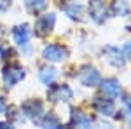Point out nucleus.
Wrapping results in <instances>:
<instances>
[{"label": "nucleus", "instance_id": "1", "mask_svg": "<svg viewBox=\"0 0 131 129\" xmlns=\"http://www.w3.org/2000/svg\"><path fill=\"white\" fill-rule=\"evenodd\" d=\"M77 79H79V82L84 87H94V86L100 84L101 77H100V72L96 68H93V66H82Z\"/></svg>", "mask_w": 131, "mask_h": 129}, {"label": "nucleus", "instance_id": "2", "mask_svg": "<svg viewBox=\"0 0 131 129\" xmlns=\"http://www.w3.org/2000/svg\"><path fill=\"white\" fill-rule=\"evenodd\" d=\"M23 79H25V70L21 66H18V65H7L4 68V82H5V86L14 87Z\"/></svg>", "mask_w": 131, "mask_h": 129}, {"label": "nucleus", "instance_id": "3", "mask_svg": "<svg viewBox=\"0 0 131 129\" xmlns=\"http://www.w3.org/2000/svg\"><path fill=\"white\" fill-rule=\"evenodd\" d=\"M73 96V91L67 86V84H61V86H52L47 91V98L51 101H70Z\"/></svg>", "mask_w": 131, "mask_h": 129}, {"label": "nucleus", "instance_id": "4", "mask_svg": "<svg viewBox=\"0 0 131 129\" xmlns=\"http://www.w3.org/2000/svg\"><path fill=\"white\" fill-rule=\"evenodd\" d=\"M21 110H23V113H25L28 119L37 120L42 113H44V103L39 101V99H28V101L23 103Z\"/></svg>", "mask_w": 131, "mask_h": 129}, {"label": "nucleus", "instance_id": "5", "mask_svg": "<svg viewBox=\"0 0 131 129\" xmlns=\"http://www.w3.org/2000/svg\"><path fill=\"white\" fill-rule=\"evenodd\" d=\"M44 58L47 61H52V63H60L67 58V49L58 44H49L44 47Z\"/></svg>", "mask_w": 131, "mask_h": 129}, {"label": "nucleus", "instance_id": "6", "mask_svg": "<svg viewBox=\"0 0 131 129\" xmlns=\"http://www.w3.org/2000/svg\"><path fill=\"white\" fill-rule=\"evenodd\" d=\"M89 14L96 23H103V21L107 19V5H105V0H91Z\"/></svg>", "mask_w": 131, "mask_h": 129}, {"label": "nucleus", "instance_id": "7", "mask_svg": "<svg viewBox=\"0 0 131 129\" xmlns=\"http://www.w3.org/2000/svg\"><path fill=\"white\" fill-rule=\"evenodd\" d=\"M54 23H56V16L54 14H44L35 23V31L39 35H46V33H49L54 28Z\"/></svg>", "mask_w": 131, "mask_h": 129}, {"label": "nucleus", "instance_id": "8", "mask_svg": "<svg viewBox=\"0 0 131 129\" xmlns=\"http://www.w3.org/2000/svg\"><path fill=\"white\" fill-rule=\"evenodd\" d=\"M12 37H14V42L19 45V47H25L28 45L30 42V37H31V30L28 25H21V26H16L14 31H12Z\"/></svg>", "mask_w": 131, "mask_h": 129}, {"label": "nucleus", "instance_id": "9", "mask_svg": "<svg viewBox=\"0 0 131 129\" xmlns=\"http://www.w3.org/2000/svg\"><path fill=\"white\" fill-rule=\"evenodd\" d=\"M93 108H94L96 113H100V115L110 117L112 113H114V101L112 99H105V98H94Z\"/></svg>", "mask_w": 131, "mask_h": 129}, {"label": "nucleus", "instance_id": "10", "mask_svg": "<svg viewBox=\"0 0 131 129\" xmlns=\"http://www.w3.org/2000/svg\"><path fill=\"white\" fill-rule=\"evenodd\" d=\"M101 91H103L107 96H110V98H119L122 94L121 84H119V80H115V79L103 80V82H101Z\"/></svg>", "mask_w": 131, "mask_h": 129}, {"label": "nucleus", "instance_id": "11", "mask_svg": "<svg viewBox=\"0 0 131 129\" xmlns=\"http://www.w3.org/2000/svg\"><path fill=\"white\" fill-rule=\"evenodd\" d=\"M70 126H77V127H89V126H91V117H88L86 113H82L81 110H72Z\"/></svg>", "mask_w": 131, "mask_h": 129}, {"label": "nucleus", "instance_id": "12", "mask_svg": "<svg viewBox=\"0 0 131 129\" xmlns=\"http://www.w3.org/2000/svg\"><path fill=\"white\" fill-rule=\"evenodd\" d=\"M56 75H58V72L54 68H49V66H46V68L40 70V73H39V79H40L42 84H46V86H51L54 79H56Z\"/></svg>", "mask_w": 131, "mask_h": 129}, {"label": "nucleus", "instance_id": "13", "mask_svg": "<svg viewBox=\"0 0 131 129\" xmlns=\"http://www.w3.org/2000/svg\"><path fill=\"white\" fill-rule=\"evenodd\" d=\"M105 52L110 56L108 61H110L114 66H122V65H124V58H122V52L119 49H115V47H107Z\"/></svg>", "mask_w": 131, "mask_h": 129}, {"label": "nucleus", "instance_id": "14", "mask_svg": "<svg viewBox=\"0 0 131 129\" xmlns=\"http://www.w3.org/2000/svg\"><path fill=\"white\" fill-rule=\"evenodd\" d=\"M25 7L31 14H37V12H40L47 7V0H25Z\"/></svg>", "mask_w": 131, "mask_h": 129}, {"label": "nucleus", "instance_id": "15", "mask_svg": "<svg viewBox=\"0 0 131 129\" xmlns=\"http://www.w3.org/2000/svg\"><path fill=\"white\" fill-rule=\"evenodd\" d=\"M129 12V5L126 0H115L112 4V14L114 16H126Z\"/></svg>", "mask_w": 131, "mask_h": 129}, {"label": "nucleus", "instance_id": "16", "mask_svg": "<svg viewBox=\"0 0 131 129\" xmlns=\"http://www.w3.org/2000/svg\"><path fill=\"white\" fill-rule=\"evenodd\" d=\"M60 126H61V122L54 113H47L42 119V127H60Z\"/></svg>", "mask_w": 131, "mask_h": 129}, {"label": "nucleus", "instance_id": "17", "mask_svg": "<svg viewBox=\"0 0 131 129\" xmlns=\"http://www.w3.org/2000/svg\"><path fill=\"white\" fill-rule=\"evenodd\" d=\"M82 5H77V4H72L68 7H65V12H67V16H70L72 19H77L79 16H82Z\"/></svg>", "mask_w": 131, "mask_h": 129}, {"label": "nucleus", "instance_id": "18", "mask_svg": "<svg viewBox=\"0 0 131 129\" xmlns=\"http://www.w3.org/2000/svg\"><path fill=\"white\" fill-rule=\"evenodd\" d=\"M122 54H124V58L126 60L131 61V42H128L126 45H124V49H122Z\"/></svg>", "mask_w": 131, "mask_h": 129}, {"label": "nucleus", "instance_id": "19", "mask_svg": "<svg viewBox=\"0 0 131 129\" xmlns=\"http://www.w3.org/2000/svg\"><path fill=\"white\" fill-rule=\"evenodd\" d=\"M9 5H10V0H0V10L9 9Z\"/></svg>", "mask_w": 131, "mask_h": 129}, {"label": "nucleus", "instance_id": "20", "mask_svg": "<svg viewBox=\"0 0 131 129\" xmlns=\"http://www.w3.org/2000/svg\"><path fill=\"white\" fill-rule=\"evenodd\" d=\"M7 110V105H5V98L4 96H0V113H4Z\"/></svg>", "mask_w": 131, "mask_h": 129}, {"label": "nucleus", "instance_id": "21", "mask_svg": "<svg viewBox=\"0 0 131 129\" xmlns=\"http://www.w3.org/2000/svg\"><path fill=\"white\" fill-rule=\"evenodd\" d=\"M124 103H126V110L129 112V115H131V98H128L126 101H124Z\"/></svg>", "mask_w": 131, "mask_h": 129}, {"label": "nucleus", "instance_id": "22", "mask_svg": "<svg viewBox=\"0 0 131 129\" xmlns=\"http://www.w3.org/2000/svg\"><path fill=\"white\" fill-rule=\"evenodd\" d=\"M4 127H10V124L9 122H0V129H4Z\"/></svg>", "mask_w": 131, "mask_h": 129}]
</instances>
